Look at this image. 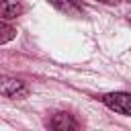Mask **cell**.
Here are the masks:
<instances>
[{
    "instance_id": "6da1fadb",
    "label": "cell",
    "mask_w": 131,
    "mask_h": 131,
    "mask_svg": "<svg viewBox=\"0 0 131 131\" xmlns=\"http://www.w3.org/2000/svg\"><path fill=\"white\" fill-rule=\"evenodd\" d=\"M104 102V106H108L111 111L119 113V115H127L131 117V94L129 92H108L100 98Z\"/></svg>"
},
{
    "instance_id": "7a4b0ae2",
    "label": "cell",
    "mask_w": 131,
    "mask_h": 131,
    "mask_svg": "<svg viewBox=\"0 0 131 131\" xmlns=\"http://www.w3.org/2000/svg\"><path fill=\"white\" fill-rule=\"evenodd\" d=\"M51 129L55 131H70V129H78V121L70 115V113H55L49 123H47Z\"/></svg>"
},
{
    "instance_id": "3957f363",
    "label": "cell",
    "mask_w": 131,
    "mask_h": 131,
    "mask_svg": "<svg viewBox=\"0 0 131 131\" xmlns=\"http://www.w3.org/2000/svg\"><path fill=\"white\" fill-rule=\"evenodd\" d=\"M27 92L29 90H27L25 82H20L16 78H6L2 82V94L8 98H23V96H27Z\"/></svg>"
},
{
    "instance_id": "277c9868",
    "label": "cell",
    "mask_w": 131,
    "mask_h": 131,
    "mask_svg": "<svg viewBox=\"0 0 131 131\" xmlns=\"http://www.w3.org/2000/svg\"><path fill=\"white\" fill-rule=\"evenodd\" d=\"M59 12H63L66 16H82L84 14V10H82V6L78 4V2H74V0H49Z\"/></svg>"
},
{
    "instance_id": "5b68a950",
    "label": "cell",
    "mask_w": 131,
    "mask_h": 131,
    "mask_svg": "<svg viewBox=\"0 0 131 131\" xmlns=\"http://www.w3.org/2000/svg\"><path fill=\"white\" fill-rule=\"evenodd\" d=\"M20 12H23V6L18 0H0V14L4 20L16 18Z\"/></svg>"
},
{
    "instance_id": "8992f818",
    "label": "cell",
    "mask_w": 131,
    "mask_h": 131,
    "mask_svg": "<svg viewBox=\"0 0 131 131\" xmlns=\"http://www.w3.org/2000/svg\"><path fill=\"white\" fill-rule=\"evenodd\" d=\"M0 33H2V35H0V43H2V45L8 43L12 37H16V29L10 27L8 20H4V18H2V25H0Z\"/></svg>"
},
{
    "instance_id": "52a82bcc",
    "label": "cell",
    "mask_w": 131,
    "mask_h": 131,
    "mask_svg": "<svg viewBox=\"0 0 131 131\" xmlns=\"http://www.w3.org/2000/svg\"><path fill=\"white\" fill-rule=\"evenodd\" d=\"M98 2H104V4H119L121 0H98Z\"/></svg>"
},
{
    "instance_id": "ba28073f",
    "label": "cell",
    "mask_w": 131,
    "mask_h": 131,
    "mask_svg": "<svg viewBox=\"0 0 131 131\" xmlns=\"http://www.w3.org/2000/svg\"><path fill=\"white\" fill-rule=\"evenodd\" d=\"M127 20H129V23H131V12H129V14H127Z\"/></svg>"
}]
</instances>
